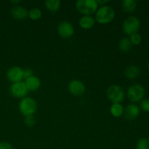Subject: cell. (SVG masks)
Instances as JSON below:
<instances>
[{"instance_id":"6da1fadb","label":"cell","mask_w":149,"mask_h":149,"mask_svg":"<svg viewBox=\"0 0 149 149\" xmlns=\"http://www.w3.org/2000/svg\"><path fill=\"white\" fill-rule=\"evenodd\" d=\"M115 17V11L111 7L108 5L98 7L95 13V20L100 24H108Z\"/></svg>"},{"instance_id":"7a4b0ae2","label":"cell","mask_w":149,"mask_h":149,"mask_svg":"<svg viewBox=\"0 0 149 149\" xmlns=\"http://www.w3.org/2000/svg\"><path fill=\"white\" fill-rule=\"evenodd\" d=\"M18 108L20 113L24 116H27L34 115L38 106L37 103L33 97L26 96L20 100Z\"/></svg>"},{"instance_id":"3957f363","label":"cell","mask_w":149,"mask_h":149,"mask_svg":"<svg viewBox=\"0 0 149 149\" xmlns=\"http://www.w3.org/2000/svg\"><path fill=\"white\" fill-rule=\"evenodd\" d=\"M99 6L96 0H78L76 2V8L84 15L95 14Z\"/></svg>"},{"instance_id":"277c9868","label":"cell","mask_w":149,"mask_h":149,"mask_svg":"<svg viewBox=\"0 0 149 149\" xmlns=\"http://www.w3.org/2000/svg\"><path fill=\"white\" fill-rule=\"evenodd\" d=\"M106 97L112 103H121L125 99V92L120 85L113 84L108 87Z\"/></svg>"},{"instance_id":"5b68a950","label":"cell","mask_w":149,"mask_h":149,"mask_svg":"<svg viewBox=\"0 0 149 149\" xmlns=\"http://www.w3.org/2000/svg\"><path fill=\"white\" fill-rule=\"evenodd\" d=\"M146 90L143 85L140 84H134L130 86L127 90L128 99L132 103L141 102L145 96Z\"/></svg>"},{"instance_id":"8992f818","label":"cell","mask_w":149,"mask_h":149,"mask_svg":"<svg viewBox=\"0 0 149 149\" xmlns=\"http://www.w3.org/2000/svg\"><path fill=\"white\" fill-rule=\"evenodd\" d=\"M140 26H141V22L139 19L135 16H130L124 20L122 29L127 35L131 36L133 33H138Z\"/></svg>"},{"instance_id":"52a82bcc","label":"cell","mask_w":149,"mask_h":149,"mask_svg":"<svg viewBox=\"0 0 149 149\" xmlns=\"http://www.w3.org/2000/svg\"><path fill=\"white\" fill-rule=\"evenodd\" d=\"M57 31L59 36L63 39H70L74 36L75 32L72 23L67 20H63L60 22L57 27Z\"/></svg>"},{"instance_id":"ba28073f","label":"cell","mask_w":149,"mask_h":149,"mask_svg":"<svg viewBox=\"0 0 149 149\" xmlns=\"http://www.w3.org/2000/svg\"><path fill=\"white\" fill-rule=\"evenodd\" d=\"M69 93L74 96H81L86 91V86L81 80L72 79L68 84Z\"/></svg>"},{"instance_id":"9c48e42d","label":"cell","mask_w":149,"mask_h":149,"mask_svg":"<svg viewBox=\"0 0 149 149\" xmlns=\"http://www.w3.org/2000/svg\"><path fill=\"white\" fill-rule=\"evenodd\" d=\"M10 91L13 97L21 99L26 97L28 93H29V90H28L24 81H20V82L12 84Z\"/></svg>"},{"instance_id":"30bf717a","label":"cell","mask_w":149,"mask_h":149,"mask_svg":"<svg viewBox=\"0 0 149 149\" xmlns=\"http://www.w3.org/2000/svg\"><path fill=\"white\" fill-rule=\"evenodd\" d=\"M7 79L12 83H16L22 81L23 77V69L19 66H13L9 68L7 71Z\"/></svg>"},{"instance_id":"8fae6325","label":"cell","mask_w":149,"mask_h":149,"mask_svg":"<svg viewBox=\"0 0 149 149\" xmlns=\"http://www.w3.org/2000/svg\"><path fill=\"white\" fill-rule=\"evenodd\" d=\"M141 109L135 103H130L127 105L124 110V116L128 120H134L140 114Z\"/></svg>"},{"instance_id":"7c38bea8","label":"cell","mask_w":149,"mask_h":149,"mask_svg":"<svg viewBox=\"0 0 149 149\" xmlns=\"http://www.w3.org/2000/svg\"><path fill=\"white\" fill-rule=\"evenodd\" d=\"M10 13H11L12 17L14 19L17 20H22L28 17L29 11L26 7L17 5L12 8Z\"/></svg>"},{"instance_id":"4fadbf2b","label":"cell","mask_w":149,"mask_h":149,"mask_svg":"<svg viewBox=\"0 0 149 149\" xmlns=\"http://www.w3.org/2000/svg\"><path fill=\"white\" fill-rule=\"evenodd\" d=\"M24 82L29 91H36L39 90L41 86V80L39 79V77L34 75L26 79Z\"/></svg>"},{"instance_id":"5bb4252c","label":"cell","mask_w":149,"mask_h":149,"mask_svg":"<svg viewBox=\"0 0 149 149\" xmlns=\"http://www.w3.org/2000/svg\"><path fill=\"white\" fill-rule=\"evenodd\" d=\"M79 23L81 29L88 30L94 26L95 20V17H93L92 15H83L80 18Z\"/></svg>"},{"instance_id":"9a60e30c","label":"cell","mask_w":149,"mask_h":149,"mask_svg":"<svg viewBox=\"0 0 149 149\" xmlns=\"http://www.w3.org/2000/svg\"><path fill=\"white\" fill-rule=\"evenodd\" d=\"M141 70L138 66L135 65H130L127 67L125 70V76L129 79H135L140 75Z\"/></svg>"},{"instance_id":"2e32d148","label":"cell","mask_w":149,"mask_h":149,"mask_svg":"<svg viewBox=\"0 0 149 149\" xmlns=\"http://www.w3.org/2000/svg\"><path fill=\"white\" fill-rule=\"evenodd\" d=\"M45 5L48 11L52 13H55L59 10L61 5V1L60 0H46L45 1Z\"/></svg>"},{"instance_id":"e0dca14e","label":"cell","mask_w":149,"mask_h":149,"mask_svg":"<svg viewBox=\"0 0 149 149\" xmlns=\"http://www.w3.org/2000/svg\"><path fill=\"white\" fill-rule=\"evenodd\" d=\"M123 106L121 103H113L110 107V113L113 117L119 118L124 115Z\"/></svg>"},{"instance_id":"ac0fdd59","label":"cell","mask_w":149,"mask_h":149,"mask_svg":"<svg viewBox=\"0 0 149 149\" xmlns=\"http://www.w3.org/2000/svg\"><path fill=\"white\" fill-rule=\"evenodd\" d=\"M122 9L125 13H133L137 7V1L135 0H124L122 4Z\"/></svg>"},{"instance_id":"d6986e66","label":"cell","mask_w":149,"mask_h":149,"mask_svg":"<svg viewBox=\"0 0 149 149\" xmlns=\"http://www.w3.org/2000/svg\"><path fill=\"white\" fill-rule=\"evenodd\" d=\"M132 44L131 43L130 39L128 37H124L119 41V48L122 52H127L132 49Z\"/></svg>"},{"instance_id":"ffe728a7","label":"cell","mask_w":149,"mask_h":149,"mask_svg":"<svg viewBox=\"0 0 149 149\" xmlns=\"http://www.w3.org/2000/svg\"><path fill=\"white\" fill-rule=\"evenodd\" d=\"M42 12L39 8H32L29 11L28 17L32 20H38L42 17Z\"/></svg>"},{"instance_id":"44dd1931","label":"cell","mask_w":149,"mask_h":149,"mask_svg":"<svg viewBox=\"0 0 149 149\" xmlns=\"http://www.w3.org/2000/svg\"><path fill=\"white\" fill-rule=\"evenodd\" d=\"M137 149H149V140L146 138L139 139L136 144Z\"/></svg>"},{"instance_id":"7402d4cb","label":"cell","mask_w":149,"mask_h":149,"mask_svg":"<svg viewBox=\"0 0 149 149\" xmlns=\"http://www.w3.org/2000/svg\"><path fill=\"white\" fill-rule=\"evenodd\" d=\"M130 39V42L132 45H138L141 43L142 37H141V36L138 33H135L131 35Z\"/></svg>"},{"instance_id":"603a6c76","label":"cell","mask_w":149,"mask_h":149,"mask_svg":"<svg viewBox=\"0 0 149 149\" xmlns=\"http://www.w3.org/2000/svg\"><path fill=\"white\" fill-rule=\"evenodd\" d=\"M36 123V119H35L33 115L32 116H25L24 118V124L28 127H32Z\"/></svg>"},{"instance_id":"cb8c5ba5","label":"cell","mask_w":149,"mask_h":149,"mask_svg":"<svg viewBox=\"0 0 149 149\" xmlns=\"http://www.w3.org/2000/svg\"><path fill=\"white\" fill-rule=\"evenodd\" d=\"M140 109L144 112H149V99L143 98L140 103Z\"/></svg>"},{"instance_id":"d4e9b609","label":"cell","mask_w":149,"mask_h":149,"mask_svg":"<svg viewBox=\"0 0 149 149\" xmlns=\"http://www.w3.org/2000/svg\"><path fill=\"white\" fill-rule=\"evenodd\" d=\"M32 76H33V72L31 68H27L26 69H23V77L25 79L32 77Z\"/></svg>"},{"instance_id":"484cf974","label":"cell","mask_w":149,"mask_h":149,"mask_svg":"<svg viewBox=\"0 0 149 149\" xmlns=\"http://www.w3.org/2000/svg\"><path fill=\"white\" fill-rule=\"evenodd\" d=\"M0 149H13V148L10 143L4 141L0 143Z\"/></svg>"},{"instance_id":"4316f807","label":"cell","mask_w":149,"mask_h":149,"mask_svg":"<svg viewBox=\"0 0 149 149\" xmlns=\"http://www.w3.org/2000/svg\"><path fill=\"white\" fill-rule=\"evenodd\" d=\"M96 1H97V4H98V6H100V7H102V6L107 5L108 3L110 1H109V0H106V1H101V0H96Z\"/></svg>"},{"instance_id":"83f0119b","label":"cell","mask_w":149,"mask_h":149,"mask_svg":"<svg viewBox=\"0 0 149 149\" xmlns=\"http://www.w3.org/2000/svg\"><path fill=\"white\" fill-rule=\"evenodd\" d=\"M10 2L11 3H13V4H16V6H17V4H20V0H13V1H10Z\"/></svg>"},{"instance_id":"f1b7e54d","label":"cell","mask_w":149,"mask_h":149,"mask_svg":"<svg viewBox=\"0 0 149 149\" xmlns=\"http://www.w3.org/2000/svg\"><path fill=\"white\" fill-rule=\"evenodd\" d=\"M148 70H149V61H148Z\"/></svg>"}]
</instances>
